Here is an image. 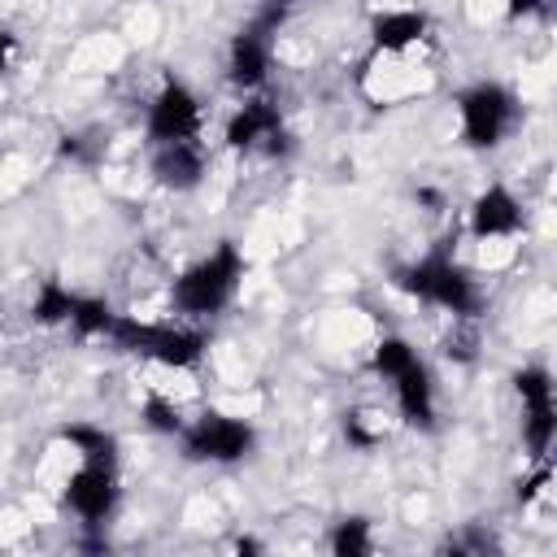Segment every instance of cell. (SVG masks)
I'll list each match as a JSON object with an SVG mask.
<instances>
[{
  "instance_id": "obj_1",
  "label": "cell",
  "mask_w": 557,
  "mask_h": 557,
  "mask_svg": "<svg viewBox=\"0 0 557 557\" xmlns=\"http://www.w3.org/2000/svg\"><path fill=\"white\" fill-rule=\"evenodd\" d=\"M244 252L235 239H218V248L209 257H200L196 265H187L178 278H174V309L187 313V318H213L218 309L231 305L239 278H244Z\"/></svg>"
},
{
  "instance_id": "obj_2",
  "label": "cell",
  "mask_w": 557,
  "mask_h": 557,
  "mask_svg": "<svg viewBox=\"0 0 557 557\" xmlns=\"http://www.w3.org/2000/svg\"><path fill=\"white\" fill-rule=\"evenodd\" d=\"M396 283H400L409 296H418V300H426V305H435V309H444V313H453V318H474L479 305H483L474 278H470L448 252H426L422 261L405 265V270L396 274Z\"/></svg>"
},
{
  "instance_id": "obj_3",
  "label": "cell",
  "mask_w": 557,
  "mask_h": 557,
  "mask_svg": "<svg viewBox=\"0 0 557 557\" xmlns=\"http://www.w3.org/2000/svg\"><path fill=\"white\" fill-rule=\"evenodd\" d=\"M109 339L122 352H135L144 361L174 366V370H191L205 357V331L170 326V322H139V318H126V313H117Z\"/></svg>"
},
{
  "instance_id": "obj_4",
  "label": "cell",
  "mask_w": 557,
  "mask_h": 557,
  "mask_svg": "<svg viewBox=\"0 0 557 557\" xmlns=\"http://www.w3.org/2000/svg\"><path fill=\"white\" fill-rule=\"evenodd\" d=\"M457 117H461V139L470 148H496L518 117V100L509 87L483 78L457 96Z\"/></svg>"
},
{
  "instance_id": "obj_5",
  "label": "cell",
  "mask_w": 557,
  "mask_h": 557,
  "mask_svg": "<svg viewBox=\"0 0 557 557\" xmlns=\"http://www.w3.org/2000/svg\"><path fill=\"white\" fill-rule=\"evenodd\" d=\"M257 431L244 418H231L222 409H205L191 426H183V457L187 461H213V466H235L252 453Z\"/></svg>"
},
{
  "instance_id": "obj_6",
  "label": "cell",
  "mask_w": 557,
  "mask_h": 557,
  "mask_svg": "<svg viewBox=\"0 0 557 557\" xmlns=\"http://www.w3.org/2000/svg\"><path fill=\"white\" fill-rule=\"evenodd\" d=\"M196 131H200V96L187 83L170 78L148 104V139H152V148L187 144V139H196Z\"/></svg>"
},
{
  "instance_id": "obj_7",
  "label": "cell",
  "mask_w": 557,
  "mask_h": 557,
  "mask_svg": "<svg viewBox=\"0 0 557 557\" xmlns=\"http://www.w3.org/2000/svg\"><path fill=\"white\" fill-rule=\"evenodd\" d=\"M65 505L83 518V527H104L117 505V474L109 466H78L65 479Z\"/></svg>"
},
{
  "instance_id": "obj_8",
  "label": "cell",
  "mask_w": 557,
  "mask_h": 557,
  "mask_svg": "<svg viewBox=\"0 0 557 557\" xmlns=\"http://www.w3.org/2000/svg\"><path fill=\"white\" fill-rule=\"evenodd\" d=\"M278 139H287V135H283V113H278V104L265 100V96L244 100V104L231 113V122H226V148H235V152H248V148H257V144H265L270 152H278V148H283Z\"/></svg>"
},
{
  "instance_id": "obj_9",
  "label": "cell",
  "mask_w": 557,
  "mask_h": 557,
  "mask_svg": "<svg viewBox=\"0 0 557 557\" xmlns=\"http://www.w3.org/2000/svg\"><path fill=\"white\" fill-rule=\"evenodd\" d=\"M518 226H522V205L505 183H492L474 196V205H470L474 239H505V235H518Z\"/></svg>"
},
{
  "instance_id": "obj_10",
  "label": "cell",
  "mask_w": 557,
  "mask_h": 557,
  "mask_svg": "<svg viewBox=\"0 0 557 557\" xmlns=\"http://www.w3.org/2000/svg\"><path fill=\"white\" fill-rule=\"evenodd\" d=\"M392 392H396V409H400V418L409 426H418V431H431L435 426V383H431V374H426L422 361H413L405 374H396L392 379Z\"/></svg>"
},
{
  "instance_id": "obj_11",
  "label": "cell",
  "mask_w": 557,
  "mask_h": 557,
  "mask_svg": "<svg viewBox=\"0 0 557 557\" xmlns=\"http://www.w3.org/2000/svg\"><path fill=\"white\" fill-rule=\"evenodd\" d=\"M226 74H231V83L244 87V91L261 87L265 74H270V39L244 26V30L231 39V48H226Z\"/></svg>"
},
{
  "instance_id": "obj_12",
  "label": "cell",
  "mask_w": 557,
  "mask_h": 557,
  "mask_svg": "<svg viewBox=\"0 0 557 557\" xmlns=\"http://www.w3.org/2000/svg\"><path fill=\"white\" fill-rule=\"evenodd\" d=\"M152 174L161 187H174V191H191L200 178H205V152L196 139L187 144H165L152 152Z\"/></svg>"
},
{
  "instance_id": "obj_13",
  "label": "cell",
  "mask_w": 557,
  "mask_h": 557,
  "mask_svg": "<svg viewBox=\"0 0 557 557\" xmlns=\"http://www.w3.org/2000/svg\"><path fill=\"white\" fill-rule=\"evenodd\" d=\"M422 35H426V13H418V9H387L370 22V39L383 52H405Z\"/></svg>"
},
{
  "instance_id": "obj_14",
  "label": "cell",
  "mask_w": 557,
  "mask_h": 557,
  "mask_svg": "<svg viewBox=\"0 0 557 557\" xmlns=\"http://www.w3.org/2000/svg\"><path fill=\"white\" fill-rule=\"evenodd\" d=\"M61 440L83 457V466H109V470L117 466V440L96 422H70L61 426Z\"/></svg>"
},
{
  "instance_id": "obj_15",
  "label": "cell",
  "mask_w": 557,
  "mask_h": 557,
  "mask_svg": "<svg viewBox=\"0 0 557 557\" xmlns=\"http://www.w3.org/2000/svg\"><path fill=\"white\" fill-rule=\"evenodd\" d=\"M331 557H374V522L366 513H344L331 527Z\"/></svg>"
},
{
  "instance_id": "obj_16",
  "label": "cell",
  "mask_w": 557,
  "mask_h": 557,
  "mask_svg": "<svg viewBox=\"0 0 557 557\" xmlns=\"http://www.w3.org/2000/svg\"><path fill=\"white\" fill-rule=\"evenodd\" d=\"M74 296H78V292H70L61 278H44V283H39V292H35V300H30V318H35L39 326H57V322H70Z\"/></svg>"
},
{
  "instance_id": "obj_17",
  "label": "cell",
  "mask_w": 557,
  "mask_h": 557,
  "mask_svg": "<svg viewBox=\"0 0 557 557\" xmlns=\"http://www.w3.org/2000/svg\"><path fill=\"white\" fill-rule=\"evenodd\" d=\"M113 322H117V313H113V305H109L104 296H74V309H70L74 335L96 339V335H109Z\"/></svg>"
},
{
  "instance_id": "obj_18",
  "label": "cell",
  "mask_w": 557,
  "mask_h": 557,
  "mask_svg": "<svg viewBox=\"0 0 557 557\" xmlns=\"http://www.w3.org/2000/svg\"><path fill=\"white\" fill-rule=\"evenodd\" d=\"M413 361H422L418 357V348L409 344V339H400V335H383L379 344H374V352H370V370L379 374V379H396V374H405Z\"/></svg>"
},
{
  "instance_id": "obj_19",
  "label": "cell",
  "mask_w": 557,
  "mask_h": 557,
  "mask_svg": "<svg viewBox=\"0 0 557 557\" xmlns=\"http://www.w3.org/2000/svg\"><path fill=\"white\" fill-rule=\"evenodd\" d=\"M513 392L522 409H553V374L544 366H522L513 374Z\"/></svg>"
},
{
  "instance_id": "obj_20",
  "label": "cell",
  "mask_w": 557,
  "mask_h": 557,
  "mask_svg": "<svg viewBox=\"0 0 557 557\" xmlns=\"http://www.w3.org/2000/svg\"><path fill=\"white\" fill-rule=\"evenodd\" d=\"M144 422H148L157 435H183V426H187L183 413H178V405H170V400L157 396V392L144 400Z\"/></svg>"
},
{
  "instance_id": "obj_21",
  "label": "cell",
  "mask_w": 557,
  "mask_h": 557,
  "mask_svg": "<svg viewBox=\"0 0 557 557\" xmlns=\"http://www.w3.org/2000/svg\"><path fill=\"white\" fill-rule=\"evenodd\" d=\"M487 553H496V548H487V544L474 540V535H457V540H444V544L435 548V557H487Z\"/></svg>"
},
{
  "instance_id": "obj_22",
  "label": "cell",
  "mask_w": 557,
  "mask_h": 557,
  "mask_svg": "<svg viewBox=\"0 0 557 557\" xmlns=\"http://www.w3.org/2000/svg\"><path fill=\"white\" fill-rule=\"evenodd\" d=\"M344 435H348L352 448H374V440H379V435L361 422V413H348V418H344Z\"/></svg>"
},
{
  "instance_id": "obj_23",
  "label": "cell",
  "mask_w": 557,
  "mask_h": 557,
  "mask_svg": "<svg viewBox=\"0 0 557 557\" xmlns=\"http://www.w3.org/2000/svg\"><path fill=\"white\" fill-rule=\"evenodd\" d=\"M544 483H548V461H540V470H535L531 479H522V483H518V500H522V505H531V500L544 492Z\"/></svg>"
},
{
  "instance_id": "obj_24",
  "label": "cell",
  "mask_w": 557,
  "mask_h": 557,
  "mask_svg": "<svg viewBox=\"0 0 557 557\" xmlns=\"http://www.w3.org/2000/svg\"><path fill=\"white\" fill-rule=\"evenodd\" d=\"M231 557H265V544H261L257 535H235Z\"/></svg>"
},
{
  "instance_id": "obj_25",
  "label": "cell",
  "mask_w": 557,
  "mask_h": 557,
  "mask_svg": "<svg viewBox=\"0 0 557 557\" xmlns=\"http://www.w3.org/2000/svg\"><path fill=\"white\" fill-rule=\"evenodd\" d=\"M13 48H17V35L0 26V70H9V61H13Z\"/></svg>"
},
{
  "instance_id": "obj_26",
  "label": "cell",
  "mask_w": 557,
  "mask_h": 557,
  "mask_svg": "<svg viewBox=\"0 0 557 557\" xmlns=\"http://www.w3.org/2000/svg\"><path fill=\"white\" fill-rule=\"evenodd\" d=\"M418 200H422V205H431V209H440V205H444V196H440L435 187H418Z\"/></svg>"
},
{
  "instance_id": "obj_27",
  "label": "cell",
  "mask_w": 557,
  "mask_h": 557,
  "mask_svg": "<svg viewBox=\"0 0 557 557\" xmlns=\"http://www.w3.org/2000/svg\"><path fill=\"white\" fill-rule=\"evenodd\" d=\"M487 557H500V553H487Z\"/></svg>"
}]
</instances>
